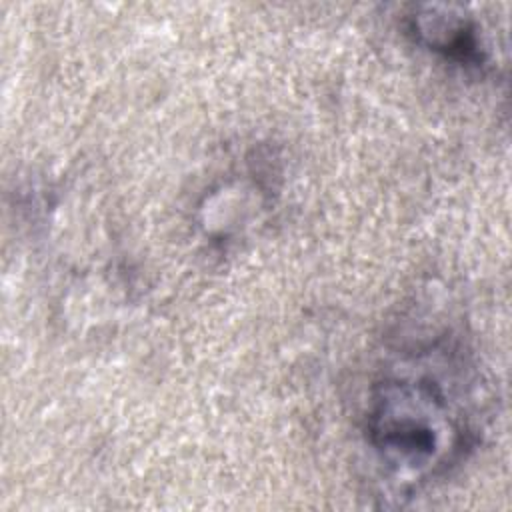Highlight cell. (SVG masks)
Returning <instances> with one entry per match:
<instances>
[{
    "label": "cell",
    "instance_id": "obj_1",
    "mask_svg": "<svg viewBox=\"0 0 512 512\" xmlns=\"http://www.w3.org/2000/svg\"><path fill=\"white\" fill-rule=\"evenodd\" d=\"M472 366L446 336L398 352L368 390L362 432L382 476L410 496L458 466L476 442Z\"/></svg>",
    "mask_w": 512,
    "mask_h": 512
},
{
    "label": "cell",
    "instance_id": "obj_2",
    "mask_svg": "<svg viewBox=\"0 0 512 512\" xmlns=\"http://www.w3.org/2000/svg\"><path fill=\"white\" fill-rule=\"evenodd\" d=\"M406 30L414 42L454 64L478 70L488 66V48L480 24L456 6H418L406 16Z\"/></svg>",
    "mask_w": 512,
    "mask_h": 512
}]
</instances>
